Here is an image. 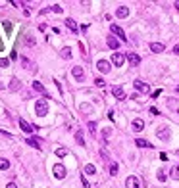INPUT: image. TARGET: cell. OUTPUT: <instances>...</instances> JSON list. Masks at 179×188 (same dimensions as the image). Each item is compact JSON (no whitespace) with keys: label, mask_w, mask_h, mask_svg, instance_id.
I'll return each instance as SVG.
<instances>
[{"label":"cell","mask_w":179,"mask_h":188,"mask_svg":"<svg viewBox=\"0 0 179 188\" xmlns=\"http://www.w3.org/2000/svg\"><path fill=\"white\" fill-rule=\"evenodd\" d=\"M35 113L39 117H44L48 113V102L46 100H37V104H35Z\"/></svg>","instance_id":"6da1fadb"},{"label":"cell","mask_w":179,"mask_h":188,"mask_svg":"<svg viewBox=\"0 0 179 188\" xmlns=\"http://www.w3.org/2000/svg\"><path fill=\"white\" fill-rule=\"evenodd\" d=\"M52 173H54V177L58 179V181H62V179H66L67 171H66V167H64L62 163H56V165L52 167Z\"/></svg>","instance_id":"7a4b0ae2"},{"label":"cell","mask_w":179,"mask_h":188,"mask_svg":"<svg viewBox=\"0 0 179 188\" xmlns=\"http://www.w3.org/2000/svg\"><path fill=\"white\" fill-rule=\"evenodd\" d=\"M110 31H112V35H116L117 39H121L123 42H127V39H125V33H123V29H121V27H117L116 23H112V25H110Z\"/></svg>","instance_id":"3957f363"},{"label":"cell","mask_w":179,"mask_h":188,"mask_svg":"<svg viewBox=\"0 0 179 188\" xmlns=\"http://www.w3.org/2000/svg\"><path fill=\"white\" fill-rule=\"evenodd\" d=\"M125 62V54H121V52H116V54H112V63L117 65V67H121Z\"/></svg>","instance_id":"277c9868"},{"label":"cell","mask_w":179,"mask_h":188,"mask_svg":"<svg viewBox=\"0 0 179 188\" xmlns=\"http://www.w3.org/2000/svg\"><path fill=\"white\" fill-rule=\"evenodd\" d=\"M133 87H135V88H137V90H139V92H143V94H146V92L150 90V87H148V85L145 83V81H141V79H137L135 83H133Z\"/></svg>","instance_id":"5b68a950"},{"label":"cell","mask_w":179,"mask_h":188,"mask_svg":"<svg viewBox=\"0 0 179 188\" xmlns=\"http://www.w3.org/2000/svg\"><path fill=\"white\" fill-rule=\"evenodd\" d=\"M125 58L129 60L131 67H135V65H139V63H141V58H139V54H135V52H127V54H125Z\"/></svg>","instance_id":"8992f818"},{"label":"cell","mask_w":179,"mask_h":188,"mask_svg":"<svg viewBox=\"0 0 179 188\" xmlns=\"http://www.w3.org/2000/svg\"><path fill=\"white\" fill-rule=\"evenodd\" d=\"M96 69H98L100 73H110V62H106V60H98V62H96Z\"/></svg>","instance_id":"52a82bcc"},{"label":"cell","mask_w":179,"mask_h":188,"mask_svg":"<svg viewBox=\"0 0 179 188\" xmlns=\"http://www.w3.org/2000/svg\"><path fill=\"white\" fill-rule=\"evenodd\" d=\"M19 127H21V130H23V133H27V134H31L33 130H37L35 127L31 125V123H27L25 119H19Z\"/></svg>","instance_id":"ba28073f"},{"label":"cell","mask_w":179,"mask_h":188,"mask_svg":"<svg viewBox=\"0 0 179 188\" xmlns=\"http://www.w3.org/2000/svg\"><path fill=\"white\" fill-rule=\"evenodd\" d=\"M71 73H73V77H75V79L79 81V83H81V81L85 79V73H83V67H79V65H75V67L71 69Z\"/></svg>","instance_id":"9c48e42d"},{"label":"cell","mask_w":179,"mask_h":188,"mask_svg":"<svg viewBox=\"0 0 179 188\" xmlns=\"http://www.w3.org/2000/svg\"><path fill=\"white\" fill-rule=\"evenodd\" d=\"M127 15H129V8L127 6H120L116 10V17L117 19H123V17H127Z\"/></svg>","instance_id":"30bf717a"},{"label":"cell","mask_w":179,"mask_h":188,"mask_svg":"<svg viewBox=\"0 0 179 188\" xmlns=\"http://www.w3.org/2000/svg\"><path fill=\"white\" fill-rule=\"evenodd\" d=\"M166 104H168L169 109H173V111L179 113V100H175V98H168V100H166Z\"/></svg>","instance_id":"8fae6325"},{"label":"cell","mask_w":179,"mask_h":188,"mask_svg":"<svg viewBox=\"0 0 179 188\" xmlns=\"http://www.w3.org/2000/svg\"><path fill=\"white\" fill-rule=\"evenodd\" d=\"M125 186H127V188H141L139 179H137V177H127V182H125Z\"/></svg>","instance_id":"7c38bea8"},{"label":"cell","mask_w":179,"mask_h":188,"mask_svg":"<svg viewBox=\"0 0 179 188\" xmlns=\"http://www.w3.org/2000/svg\"><path fill=\"white\" fill-rule=\"evenodd\" d=\"M33 88L37 92H40V94H44V96L48 98V92H46V88L43 87V83H40V81H33Z\"/></svg>","instance_id":"4fadbf2b"},{"label":"cell","mask_w":179,"mask_h":188,"mask_svg":"<svg viewBox=\"0 0 179 188\" xmlns=\"http://www.w3.org/2000/svg\"><path fill=\"white\" fill-rule=\"evenodd\" d=\"M112 94L117 98V100H123V98H125V92H123V88H121V87H114L112 88Z\"/></svg>","instance_id":"5bb4252c"},{"label":"cell","mask_w":179,"mask_h":188,"mask_svg":"<svg viewBox=\"0 0 179 188\" xmlns=\"http://www.w3.org/2000/svg\"><path fill=\"white\" fill-rule=\"evenodd\" d=\"M158 138H160V140H168L169 138V129L168 127H162V129L158 130Z\"/></svg>","instance_id":"9a60e30c"},{"label":"cell","mask_w":179,"mask_h":188,"mask_svg":"<svg viewBox=\"0 0 179 188\" xmlns=\"http://www.w3.org/2000/svg\"><path fill=\"white\" fill-rule=\"evenodd\" d=\"M108 46L112 48V50L117 52V48H120V40H117L116 36H108Z\"/></svg>","instance_id":"2e32d148"},{"label":"cell","mask_w":179,"mask_h":188,"mask_svg":"<svg viewBox=\"0 0 179 188\" xmlns=\"http://www.w3.org/2000/svg\"><path fill=\"white\" fill-rule=\"evenodd\" d=\"M150 50H152L154 54H160V52H164V44H160V42H150Z\"/></svg>","instance_id":"e0dca14e"},{"label":"cell","mask_w":179,"mask_h":188,"mask_svg":"<svg viewBox=\"0 0 179 188\" xmlns=\"http://www.w3.org/2000/svg\"><path fill=\"white\" fill-rule=\"evenodd\" d=\"M143 127H145V121L143 119H135V121H133V130H135V133L143 130Z\"/></svg>","instance_id":"ac0fdd59"},{"label":"cell","mask_w":179,"mask_h":188,"mask_svg":"<svg viewBox=\"0 0 179 188\" xmlns=\"http://www.w3.org/2000/svg\"><path fill=\"white\" fill-rule=\"evenodd\" d=\"M135 144L139 146V148H152V144H150L148 140H143V138H137V140H135Z\"/></svg>","instance_id":"d6986e66"},{"label":"cell","mask_w":179,"mask_h":188,"mask_svg":"<svg viewBox=\"0 0 179 188\" xmlns=\"http://www.w3.org/2000/svg\"><path fill=\"white\" fill-rule=\"evenodd\" d=\"M66 27H67V29H70V31H73V33H77V23L73 21L71 17H67V19H66Z\"/></svg>","instance_id":"ffe728a7"},{"label":"cell","mask_w":179,"mask_h":188,"mask_svg":"<svg viewBox=\"0 0 179 188\" xmlns=\"http://www.w3.org/2000/svg\"><path fill=\"white\" fill-rule=\"evenodd\" d=\"M75 140L79 146H85V136H83V130H75Z\"/></svg>","instance_id":"44dd1931"},{"label":"cell","mask_w":179,"mask_h":188,"mask_svg":"<svg viewBox=\"0 0 179 188\" xmlns=\"http://www.w3.org/2000/svg\"><path fill=\"white\" fill-rule=\"evenodd\" d=\"M85 173H87V175H95L96 173V167L92 165V163H87V165H85Z\"/></svg>","instance_id":"7402d4cb"},{"label":"cell","mask_w":179,"mask_h":188,"mask_svg":"<svg viewBox=\"0 0 179 188\" xmlns=\"http://www.w3.org/2000/svg\"><path fill=\"white\" fill-rule=\"evenodd\" d=\"M27 144L33 146V148H37V150H40V142L37 140V138H27Z\"/></svg>","instance_id":"603a6c76"},{"label":"cell","mask_w":179,"mask_h":188,"mask_svg":"<svg viewBox=\"0 0 179 188\" xmlns=\"http://www.w3.org/2000/svg\"><path fill=\"white\" fill-rule=\"evenodd\" d=\"M21 63H23V67H27V69H29V71H35V65L31 63V62H29V60H27V58H21Z\"/></svg>","instance_id":"cb8c5ba5"},{"label":"cell","mask_w":179,"mask_h":188,"mask_svg":"<svg viewBox=\"0 0 179 188\" xmlns=\"http://www.w3.org/2000/svg\"><path fill=\"white\" fill-rule=\"evenodd\" d=\"M6 169H10V161L4 159V157H0V171H6Z\"/></svg>","instance_id":"d4e9b609"},{"label":"cell","mask_w":179,"mask_h":188,"mask_svg":"<svg viewBox=\"0 0 179 188\" xmlns=\"http://www.w3.org/2000/svg\"><path fill=\"white\" fill-rule=\"evenodd\" d=\"M117 171H120V167H117V163H110V175L112 177H116Z\"/></svg>","instance_id":"484cf974"},{"label":"cell","mask_w":179,"mask_h":188,"mask_svg":"<svg viewBox=\"0 0 179 188\" xmlns=\"http://www.w3.org/2000/svg\"><path fill=\"white\" fill-rule=\"evenodd\" d=\"M60 56H62L64 60H70V58H71V48H64V50H62V54H60Z\"/></svg>","instance_id":"4316f807"},{"label":"cell","mask_w":179,"mask_h":188,"mask_svg":"<svg viewBox=\"0 0 179 188\" xmlns=\"http://www.w3.org/2000/svg\"><path fill=\"white\" fill-rule=\"evenodd\" d=\"M172 179L179 181V165H173V167H172Z\"/></svg>","instance_id":"83f0119b"},{"label":"cell","mask_w":179,"mask_h":188,"mask_svg":"<svg viewBox=\"0 0 179 188\" xmlns=\"http://www.w3.org/2000/svg\"><path fill=\"white\" fill-rule=\"evenodd\" d=\"M156 177H158V181H162V182H166V181H168V177H166V173H164V171H162V169H158Z\"/></svg>","instance_id":"f1b7e54d"},{"label":"cell","mask_w":179,"mask_h":188,"mask_svg":"<svg viewBox=\"0 0 179 188\" xmlns=\"http://www.w3.org/2000/svg\"><path fill=\"white\" fill-rule=\"evenodd\" d=\"M50 12H54V14H62L64 8L60 6V4H54V6H50Z\"/></svg>","instance_id":"f546056e"},{"label":"cell","mask_w":179,"mask_h":188,"mask_svg":"<svg viewBox=\"0 0 179 188\" xmlns=\"http://www.w3.org/2000/svg\"><path fill=\"white\" fill-rule=\"evenodd\" d=\"M18 88H19V81L14 77V79H12V83H10V90H18Z\"/></svg>","instance_id":"4dcf8cb0"},{"label":"cell","mask_w":179,"mask_h":188,"mask_svg":"<svg viewBox=\"0 0 179 188\" xmlns=\"http://www.w3.org/2000/svg\"><path fill=\"white\" fill-rule=\"evenodd\" d=\"M81 111L83 113H92V108L89 104H81Z\"/></svg>","instance_id":"1f68e13d"},{"label":"cell","mask_w":179,"mask_h":188,"mask_svg":"<svg viewBox=\"0 0 179 188\" xmlns=\"http://www.w3.org/2000/svg\"><path fill=\"white\" fill-rule=\"evenodd\" d=\"M56 156H58V157L67 156V148H58V150H56Z\"/></svg>","instance_id":"d6a6232c"},{"label":"cell","mask_w":179,"mask_h":188,"mask_svg":"<svg viewBox=\"0 0 179 188\" xmlns=\"http://www.w3.org/2000/svg\"><path fill=\"white\" fill-rule=\"evenodd\" d=\"M89 130H91V134H96V123L95 121H89Z\"/></svg>","instance_id":"836d02e7"},{"label":"cell","mask_w":179,"mask_h":188,"mask_svg":"<svg viewBox=\"0 0 179 188\" xmlns=\"http://www.w3.org/2000/svg\"><path fill=\"white\" fill-rule=\"evenodd\" d=\"M2 27H4V31H6V33L12 31V23L10 21H2Z\"/></svg>","instance_id":"e575fe53"},{"label":"cell","mask_w":179,"mask_h":188,"mask_svg":"<svg viewBox=\"0 0 179 188\" xmlns=\"http://www.w3.org/2000/svg\"><path fill=\"white\" fill-rule=\"evenodd\" d=\"M95 85H96V87H98V88H104V87H106V83H104V79H96V81H95Z\"/></svg>","instance_id":"d590c367"},{"label":"cell","mask_w":179,"mask_h":188,"mask_svg":"<svg viewBox=\"0 0 179 188\" xmlns=\"http://www.w3.org/2000/svg\"><path fill=\"white\" fill-rule=\"evenodd\" d=\"M10 65V60H6V58H0V67H8Z\"/></svg>","instance_id":"8d00e7d4"},{"label":"cell","mask_w":179,"mask_h":188,"mask_svg":"<svg viewBox=\"0 0 179 188\" xmlns=\"http://www.w3.org/2000/svg\"><path fill=\"white\" fill-rule=\"evenodd\" d=\"M81 182H83V186H85V188H91V184H89V181H87L85 177H81Z\"/></svg>","instance_id":"74e56055"},{"label":"cell","mask_w":179,"mask_h":188,"mask_svg":"<svg viewBox=\"0 0 179 188\" xmlns=\"http://www.w3.org/2000/svg\"><path fill=\"white\" fill-rule=\"evenodd\" d=\"M27 44H29V46H33V44H35V40H33V36H27Z\"/></svg>","instance_id":"f35d334b"},{"label":"cell","mask_w":179,"mask_h":188,"mask_svg":"<svg viewBox=\"0 0 179 188\" xmlns=\"http://www.w3.org/2000/svg\"><path fill=\"white\" fill-rule=\"evenodd\" d=\"M150 113H152V115H158V113H160V111H158L156 108H150Z\"/></svg>","instance_id":"ab89813d"},{"label":"cell","mask_w":179,"mask_h":188,"mask_svg":"<svg viewBox=\"0 0 179 188\" xmlns=\"http://www.w3.org/2000/svg\"><path fill=\"white\" fill-rule=\"evenodd\" d=\"M160 159H162V161H168V156H166V154L162 152V154H160Z\"/></svg>","instance_id":"60d3db41"},{"label":"cell","mask_w":179,"mask_h":188,"mask_svg":"<svg viewBox=\"0 0 179 188\" xmlns=\"http://www.w3.org/2000/svg\"><path fill=\"white\" fill-rule=\"evenodd\" d=\"M6 188H18V184H15V182H8Z\"/></svg>","instance_id":"b9f144b4"},{"label":"cell","mask_w":179,"mask_h":188,"mask_svg":"<svg viewBox=\"0 0 179 188\" xmlns=\"http://www.w3.org/2000/svg\"><path fill=\"white\" fill-rule=\"evenodd\" d=\"M160 92H162V90H154V92H152V98H158V96H160Z\"/></svg>","instance_id":"7bdbcfd3"},{"label":"cell","mask_w":179,"mask_h":188,"mask_svg":"<svg viewBox=\"0 0 179 188\" xmlns=\"http://www.w3.org/2000/svg\"><path fill=\"white\" fill-rule=\"evenodd\" d=\"M173 54H179V44H175V46H173Z\"/></svg>","instance_id":"ee69618b"},{"label":"cell","mask_w":179,"mask_h":188,"mask_svg":"<svg viewBox=\"0 0 179 188\" xmlns=\"http://www.w3.org/2000/svg\"><path fill=\"white\" fill-rule=\"evenodd\" d=\"M177 92H179V87H177Z\"/></svg>","instance_id":"f6af8a7d"},{"label":"cell","mask_w":179,"mask_h":188,"mask_svg":"<svg viewBox=\"0 0 179 188\" xmlns=\"http://www.w3.org/2000/svg\"><path fill=\"white\" fill-rule=\"evenodd\" d=\"M177 156H179V152H177Z\"/></svg>","instance_id":"bcb514c9"}]
</instances>
